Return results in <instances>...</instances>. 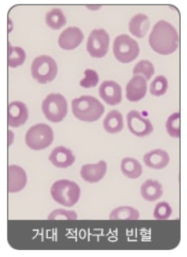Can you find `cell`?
<instances>
[{
    "instance_id": "cell-5",
    "label": "cell",
    "mask_w": 187,
    "mask_h": 257,
    "mask_svg": "<svg viewBox=\"0 0 187 257\" xmlns=\"http://www.w3.org/2000/svg\"><path fill=\"white\" fill-rule=\"evenodd\" d=\"M31 72L34 79L39 83L44 84L55 79L58 73V66L52 57L42 55L32 61Z\"/></svg>"
},
{
    "instance_id": "cell-12",
    "label": "cell",
    "mask_w": 187,
    "mask_h": 257,
    "mask_svg": "<svg viewBox=\"0 0 187 257\" xmlns=\"http://www.w3.org/2000/svg\"><path fill=\"white\" fill-rule=\"evenodd\" d=\"M107 164L100 161L97 164H88L83 165L80 170L82 179L90 184L98 183L104 178L107 171Z\"/></svg>"
},
{
    "instance_id": "cell-13",
    "label": "cell",
    "mask_w": 187,
    "mask_h": 257,
    "mask_svg": "<svg viewBox=\"0 0 187 257\" xmlns=\"http://www.w3.org/2000/svg\"><path fill=\"white\" fill-rule=\"evenodd\" d=\"M84 38V34L78 28L68 27L61 33L58 38V44L62 49L72 50L82 43Z\"/></svg>"
},
{
    "instance_id": "cell-27",
    "label": "cell",
    "mask_w": 187,
    "mask_h": 257,
    "mask_svg": "<svg viewBox=\"0 0 187 257\" xmlns=\"http://www.w3.org/2000/svg\"><path fill=\"white\" fill-rule=\"evenodd\" d=\"M166 127L168 133L170 136L175 139L180 138V113H174L168 117Z\"/></svg>"
},
{
    "instance_id": "cell-2",
    "label": "cell",
    "mask_w": 187,
    "mask_h": 257,
    "mask_svg": "<svg viewBox=\"0 0 187 257\" xmlns=\"http://www.w3.org/2000/svg\"><path fill=\"white\" fill-rule=\"evenodd\" d=\"M72 106L74 115L84 122L98 121L104 112V106L92 96L84 95L74 99Z\"/></svg>"
},
{
    "instance_id": "cell-22",
    "label": "cell",
    "mask_w": 187,
    "mask_h": 257,
    "mask_svg": "<svg viewBox=\"0 0 187 257\" xmlns=\"http://www.w3.org/2000/svg\"><path fill=\"white\" fill-rule=\"evenodd\" d=\"M140 218L138 209L128 205L120 206L112 210L109 218L111 220H137Z\"/></svg>"
},
{
    "instance_id": "cell-19",
    "label": "cell",
    "mask_w": 187,
    "mask_h": 257,
    "mask_svg": "<svg viewBox=\"0 0 187 257\" xmlns=\"http://www.w3.org/2000/svg\"><path fill=\"white\" fill-rule=\"evenodd\" d=\"M150 26L148 16L144 14H138L134 16L130 21L129 30L133 36L142 38L149 31Z\"/></svg>"
},
{
    "instance_id": "cell-23",
    "label": "cell",
    "mask_w": 187,
    "mask_h": 257,
    "mask_svg": "<svg viewBox=\"0 0 187 257\" xmlns=\"http://www.w3.org/2000/svg\"><path fill=\"white\" fill-rule=\"evenodd\" d=\"M45 21L48 27L54 30L60 29L66 22L64 13L58 8H54L49 11L45 17Z\"/></svg>"
},
{
    "instance_id": "cell-31",
    "label": "cell",
    "mask_w": 187,
    "mask_h": 257,
    "mask_svg": "<svg viewBox=\"0 0 187 257\" xmlns=\"http://www.w3.org/2000/svg\"><path fill=\"white\" fill-rule=\"evenodd\" d=\"M8 147L10 146L11 145L13 144L14 141V134L12 131L8 130Z\"/></svg>"
},
{
    "instance_id": "cell-4",
    "label": "cell",
    "mask_w": 187,
    "mask_h": 257,
    "mask_svg": "<svg viewBox=\"0 0 187 257\" xmlns=\"http://www.w3.org/2000/svg\"><path fill=\"white\" fill-rule=\"evenodd\" d=\"M54 140V133L52 128L45 123H38L33 125L26 135V144L33 151H42L52 145Z\"/></svg>"
},
{
    "instance_id": "cell-3",
    "label": "cell",
    "mask_w": 187,
    "mask_h": 257,
    "mask_svg": "<svg viewBox=\"0 0 187 257\" xmlns=\"http://www.w3.org/2000/svg\"><path fill=\"white\" fill-rule=\"evenodd\" d=\"M81 188L76 182L69 180H60L51 186L50 193L54 201L63 206H74L81 197Z\"/></svg>"
},
{
    "instance_id": "cell-16",
    "label": "cell",
    "mask_w": 187,
    "mask_h": 257,
    "mask_svg": "<svg viewBox=\"0 0 187 257\" xmlns=\"http://www.w3.org/2000/svg\"><path fill=\"white\" fill-rule=\"evenodd\" d=\"M147 91L146 79L140 75L134 76L126 86V97L132 102L138 101L145 96Z\"/></svg>"
},
{
    "instance_id": "cell-6",
    "label": "cell",
    "mask_w": 187,
    "mask_h": 257,
    "mask_svg": "<svg viewBox=\"0 0 187 257\" xmlns=\"http://www.w3.org/2000/svg\"><path fill=\"white\" fill-rule=\"evenodd\" d=\"M42 110L48 120L54 123L60 122L67 115V101L60 94H50L42 102Z\"/></svg>"
},
{
    "instance_id": "cell-7",
    "label": "cell",
    "mask_w": 187,
    "mask_h": 257,
    "mask_svg": "<svg viewBox=\"0 0 187 257\" xmlns=\"http://www.w3.org/2000/svg\"><path fill=\"white\" fill-rule=\"evenodd\" d=\"M113 52L118 61L127 64L137 58L140 48L138 43L134 39L126 34H122L116 38Z\"/></svg>"
},
{
    "instance_id": "cell-30",
    "label": "cell",
    "mask_w": 187,
    "mask_h": 257,
    "mask_svg": "<svg viewBox=\"0 0 187 257\" xmlns=\"http://www.w3.org/2000/svg\"><path fill=\"white\" fill-rule=\"evenodd\" d=\"M85 77L80 84L82 87L90 88L96 86L99 82V76L97 72L93 70L88 69L84 71Z\"/></svg>"
},
{
    "instance_id": "cell-21",
    "label": "cell",
    "mask_w": 187,
    "mask_h": 257,
    "mask_svg": "<svg viewBox=\"0 0 187 257\" xmlns=\"http://www.w3.org/2000/svg\"><path fill=\"white\" fill-rule=\"evenodd\" d=\"M104 127L108 133L116 134L121 132L124 127L122 114L112 110L107 114L104 121Z\"/></svg>"
},
{
    "instance_id": "cell-17",
    "label": "cell",
    "mask_w": 187,
    "mask_h": 257,
    "mask_svg": "<svg viewBox=\"0 0 187 257\" xmlns=\"http://www.w3.org/2000/svg\"><path fill=\"white\" fill-rule=\"evenodd\" d=\"M170 161L168 154L164 150L157 149L145 154L144 162L147 167L155 170L166 168Z\"/></svg>"
},
{
    "instance_id": "cell-32",
    "label": "cell",
    "mask_w": 187,
    "mask_h": 257,
    "mask_svg": "<svg viewBox=\"0 0 187 257\" xmlns=\"http://www.w3.org/2000/svg\"><path fill=\"white\" fill-rule=\"evenodd\" d=\"M100 7L99 5H90L88 6V8L90 10H92L93 11L94 10H98L99 9H100Z\"/></svg>"
},
{
    "instance_id": "cell-1",
    "label": "cell",
    "mask_w": 187,
    "mask_h": 257,
    "mask_svg": "<svg viewBox=\"0 0 187 257\" xmlns=\"http://www.w3.org/2000/svg\"><path fill=\"white\" fill-rule=\"evenodd\" d=\"M150 44L152 50L158 54H172L178 47V33L168 22L160 21L153 28L150 37Z\"/></svg>"
},
{
    "instance_id": "cell-20",
    "label": "cell",
    "mask_w": 187,
    "mask_h": 257,
    "mask_svg": "<svg viewBox=\"0 0 187 257\" xmlns=\"http://www.w3.org/2000/svg\"><path fill=\"white\" fill-rule=\"evenodd\" d=\"M120 168L122 173L130 179H136L143 173L141 164L136 159L124 158L121 162Z\"/></svg>"
},
{
    "instance_id": "cell-25",
    "label": "cell",
    "mask_w": 187,
    "mask_h": 257,
    "mask_svg": "<svg viewBox=\"0 0 187 257\" xmlns=\"http://www.w3.org/2000/svg\"><path fill=\"white\" fill-rule=\"evenodd\" d=\"M133 73L134 75H142L146 81H149L154 73V67L152 63L148 60H142L136 65Z\"/></svg>"
},
{
    "instance_id": "cell-24",
    "label": "cell",
    "mask_w": 187,
    "mask_h": 257,
    "mask_svg": "<svg viewBox=\"0 0 187 257\" xmlns=\"http://www.w3.org/2000/svg\"><path fill=\"white\" fill-rule=\"evenodd\" d=\"M26 53L24 49L13 47L10 43L8 45V66L10 68H16L24 64Z\"/></svg>"
},
{
    "instance_id": "cell-9",
    "label": "cell",
    "mask_w": 187,
    "mask_h": 257,
    "mask_svg": "<svg viewBox=\"0 0 187 257\" xmlns=\"http://www.w3.org/2000/svg\"><path fill=\"white\" fill-rule=\"evenodd\" d=\"M127 121L130 132L138 137L148 136L154 130L150 119L143 117L136 110H132L128 112L127 116Z\"/></svg>"
},
{
    "instance_id": "cell-15",
    "label": "cell",
    "mask_w": 187,
    "mask_h": 257,
    "mask_svg": "<svg viewBox=\"0 0 187 257\" xmlns=\"http://www.w3.org/2000/svg\"><path fill=\"white\" fill-rule=\"evenodd\" d=\"M48 159L56 168L66 169L75 163L76 158L70 150L59 146L50 153Z\"/></svg>"
},
{
    "instance_id": "cell-29",
    "label": "cell",
    "mask_w": 187,
    "mask_h": 257,
    "mask_svg": "<svg viewBox=\"0 0 187 257\" xmlns=\"http://www.w3.org/2000/svg\"><path fill=\"white\" fill-rule=\"evenodd\" d=\"M78 215L75 211L58 209L52 211L48 216V219L53 220H76Z\"/></svg>"
},
{
    "instance_id": "cell-8",
    "label": "cell",
    "mask_w": 187,
    "mask_h": 257,
    "mask_svg": "<svg viewBox=\"0 0 187 257\" xmlns=\"http://www.w3.org/2000/svg\"><path fill=\"white\" fill-rule=\"evenodd\" d=\"M110 36L103 30H94L88 39L87 49L90 55L95 58H102L106 54L109 49Z\"/></svg>"
},
{
    "instance_id": "cell-28",
    "label": "cell",
    "mask_w": 187,
    "mask_h": 257,
    "mask_svg": "<svg viewBox=\"0 0 187 257\" xmlns=\"http://www.w3.org/2000/svg\"><path fill=\"white\" fill-rule=\"evenodd\" d=\"M168 88L167 79L162 76H158L150 84V92L154 96H162L166 93Z\"/></svg>"
},
{
    "instance_id": "cell-10",
    "label": "cell",
    "mask_w": 187,
    "mask_h": 257,
    "mask_svg": "<svg viewBox=\"0 0 187 257\" xmlns=\"http://www.w3.org/2000/svg\"><path fill=\"white\" fill-rule=\"evenodd\" d=\"M29 117V112L24 102L16 101L10 102L8 108V122L9 126L20 127L24 124Z\"/></svg>"
},
{
    "instance_id": "cell-11",
    "label": "cell",
    "mask_w": 187,
    "mask_h": 257,
    "mask_svg": "<svg viewBox=\"0 0 187 257\" xmlns=\"http://www.w3.org/2000/svg\"><path fill=\"white\" fill-rule=\"evenodd\" d=\"M25 170L18 165H12L8 168V192L10 193L22 191L27 184Z\"/></svg>"
},
{
    "instance_id": "cell-18",
    "label": "cell",
    "mask_w": 187,
    "mask_h": 257,
    "mask_svg": "<svg viewBox=\"0 0 187 257\" xmlns=\"http://www.w3.org/2000/svg\"><path fill=\"white\" fill-rule=\"evenodd\" d=\"M140 195L145 201L152 202L160 199L163 195L162 186L156 180L149 179L140 187Z\"/></svg>"
},
{
    "instance_id": "cell-26",
    "label": "cell",
    "mask_w": 187,
    "mask_h": 257,
    "mask_svg": "<svg viewBox=\"0 0 187 257\" xmlns=\"http://www.w3.org/2000/svg\"><path fill=\"white\" fill-rule=\"evenodd\" d=\"M173 212L170 204L166 201L158 202L156 205L153 212V216L156 220H165L171 217Z\"/></svg>"
},
{
    "instance_id": "cell-14",
    "label": "cell",
    "mask_w": 187,
    "mask_h": 257,
    "mask_svg": "<svg viewBox=\"0 0 187 257\" xmlns=\"http://www.w3.org/2000/svg\"><path fill=\"white\" fill-rule=\"evenodd\" d=\"M101 98L110 105H116L122 100V88L114 81H105L102 83L99 89Z\"/></svg>"
}]
</instances>
